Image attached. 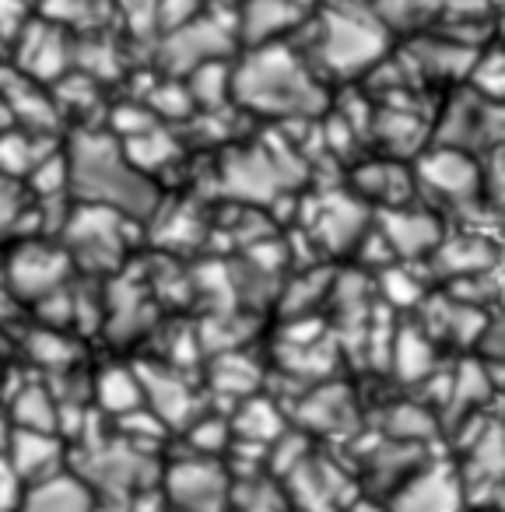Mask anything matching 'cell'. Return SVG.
Wrapping results in <instances>:
<instances>
[{"label": "cell", "instance_id": "1", "mask_svg": "<svg viewBox=\"0 0 505 512\" xmlns=\"http://www.w3.org/2000/svg\"><path fill=\"white\" fill-rule=\"evenodd\" d=\"M85 148L74 151V158L67 162L71 169V183L88 204H102L113 207L120 214H148L155 207V193H151L148 179L113 151L109 141H81Z\"/></svg>", "mask_w": 505, "mask_h": 512}, {"label": "cell", "instance_id": "2", "mask_svg": "<svg viewBox=\"0 0 505 512\" xmlns=\"http://www.w3.org/2000/svg\"><path fill=\"white\" fill-rule=\"evenodd\" d=\"M78 470L74 474L85 477L92 491H102L106 498H127L148 491L158 481V463L151 449L134 446L130 439H99L92 446H81L74 456Z\"/></svg>", "mask_w": 505, "mask_h": 512}, {"label": "cell", "instance_id": "3", "mask_svg": "<svg viewBox=\"0 0 505 512\" xmlns=\"http://www.w3.org/2000/svg\"><path fill=\"white\" fill-rule=\"evenodd\" d=\"M295 60L285 50H264L235 74V95H242L249 106L271 109V113H292V109L316 106L313 81Z\"/></svg>", "mask_w": 505, "mask_h": 512}, {"label": "cell", "instance_id": "4", "mask_svg": "<svg viewBox=\"0 0 505 512\" xmlns=\"http://www.w3.org/2000/svg\"><path fill=\"white\" fill-rule=\"evenodd\" d=\"M165 498L176 512H228L232 481L211 460H179L165 474Z\"/></svg>", "mask_w": 505, "mask_h": 512}, {"label": "cell", "instance_id": "5", "mask_svg": "<svg viewBox=\"0 0 505 512\" xmlns=\"http://www.w3.org/2000/svg\"><path fill=\"white\" fill-rule=\"evenodd\" d=\"M285 477L288 495L302 512H341L355 502L351 477L327 456H302Z\"/></svg>", "mask_w": 505, "mask_h": 512}, {"label": "cell", "instance_id": "6", "mask_svg": "<svg viewBox=\"0 0 505 512\" xmlns=\"http://www.w3.org/2000/svg\"><path fill=\"white\" fill-rule=\"evenodd\" d=\"M67 246L78 256L88 271H109L120 264L123 253V232H120V211L102 204L81 207L74 218H67Z\"/></svg>", "mask_w": 505, "mask_h": 512}, {"label": "cell", "instance_id": "7", "mask_svg": "<svg viewBox=\"0 0 505 512\" xmlns=\"http://www.w3.org/2000/svg\"><path fill=\"white\" fill-rule=\"evenodd\" d=\"M4 274H8V285L18 299L36 302L43 295L57 292V288H64L67 274H71V253L46 246V242H22L11 253Z\"/></svg>", "mask_w": 505, "mask_h": 512}, {"label": "cell", "instance_id": "8", "mask_svg": "<svg viewBox=\"0 0 505 512\" xmlns=\"http://www.w3.org/2000/svg\"><path fill=\"white\" fill-rule=\"evenodd\" d=\"M463 509V477L449 463L414 470L404 477L390 502V512H460Z\"/></svg>", "mask_w": 505, "mask_h": 512}, {"label": "cell", "instance_id": "9", "mask_svg": "<svg viewBox=\"0 0 505 512\" xmlns=\"http://www.w3.org/2000/svg\"><path fill=\"white\" fill-rule=\"evenodd\" d=\"M137 379H141L144 404L165 421V428H190L200 404H197V397H193L190 383H186L176 369L144 362V365H137Z\"/></svg>", "mask_w": 505, "mask_h": 512}, {"label": "cell", "instance_id": "10", "mask_svg": "<svg viewBox=\"0 0 505 512\" xmlns=\"http://www.w3.org/2000/svg\"><path fill=\"white\" fill-rule=\"evenodd\" d=\"M8 460L18 470L22 481H43L57 474L64 463V442L57 432H32V428H15L8 439Z\"/></svg>", "mask_w": 505, "mask_h": 512}, {"label": "cell", "instance_id": "11", "mask_svg": "<svg viewBox=\"0 0 505 512\" xmlns=\"http://www.w3.org/2000/svg\"><path fill=\"white\" fill-rule=\"evenodd\" d=\"M95 509V491L85 484V477L57 474L32 481V488L22 495V512H92Z\"/></svg>", "mask_w": 505, "mask_h": 512}, {"label": "cell", "instance_id": "12", "mask_svg": "<svg viewBox=\"0 0 505 512\" xmlns=\"http://www.w3.org/2000/svg\"><path fill=\"white\" fill-rule=\"evenodd\" d=\"M232 428L239 435V442L246 446H271L278 435H285V414L274 400L267 397H242V407L235 411L232 418Z\"/></svg>", "mask_w": 505, "mask_h": 512}, {"label": "cell", "instance_id": "13", "mask_svg": "<svg viewBox=\"0 0 505 512\" xmlns=\"http://www.w3.org/2000/svg\"><path fill=\"white\" fill-rule=\"evenodd\" d=\"M470 446V460H467V481L470 484H495L505 481V425L488 421L481 425L477 439L467 442Z\"/></svg>", "mask_w": 505, "mask_h": 512}, {"label": "cell", "instance_id": "14", "mask_svg": "<svg viewBox=\"0 0 505 512\" xmlns=\"http://www.w3.org/2000/svg\"><path fill=\"white\" fill-rule=\"evenodd\" d=\"M351 393L344 386H320L309 397L299 400L295 414L306 428H316V432H337V428L351 425Z\"/></svg>", "mask_w": 505, "mask_h": 512}, {"label": "cell", "instance_id": "15", "mask_svg": "<svg viewBox=\"0 0 505 512\" xmlns=\"http://www.w3.org/2000/svg\"><path fill=\"white\" fill-rule=\"evenodd\" d=\"M92 393H95V404L106 414H113V418H120V414L144 404L137 369H127V365H109V369H102L92 383Z\"/></svg>", "mask_w": 505, "mask_h": 512}, {"label": "cell", "instance_id": "16", "mask_svg": "<svg viewBox=\"0 0 505 512\" xmlns=\"http://www.w3.org/2000/svg\"><path fill=\"white\" fill-rule=\"evenodd\" d=\"M11 421L15 428H32V432H57V397L43 383H22L11 397Z\"/></svg>", "mask_w": 505, "mask_h": 512}, {"label": "cell", "instance_id": "17", "mask_svg": "<svg viewBox=\"0 0 505 512\" xmlns=\"http://www.w3.org/2000/svg\"><path fill=\"white\" fill-rule=\"evenodd\" d=\"M207 379H211V390L221 393V397H249L260 383V365L253 358L239 355V351H221L218 358L207 369Z\"/></svg>", "mask_w": 505, "mask_h": 512}, {"label": "cell", "instance_id": "18", "mask_svg": "<svg viewBox=\"0 0 505 512\" xmlns=\"http://www.w3.org/2000/svg\"><path fill=\"white\" fill-rule=\"evenodd\" d=\"M390 358H393L397 376L407 379V383H418V379L432 376V369H435V348L421 330H400V334L393 337Z\"/></svg>", "mask_w": 505, "mask_h": 512}, {"label": "cell", "instance_id": "19", "mask_svg": "<svg viewBox=\"0 0 505 512\" xmlns=\"http://www.w3.org/2000/svg\"><path fill=\"white\" fill-rule=\"evenodd\" d=\"M386 242L400 256H421L428 249H435L439 225L432 218H421V214H390L386 218Z\"/></svg>", "mask_w": 505, "mask_h": 512}, {"label": "cell", "instance_id": "20", "mask_svg": "<svg viewBox=\"0 0 505 512\" xmlns=\"http://www.w3.org/2000/svg\"><path fill=\"white\" fill-rule=\"evenodd\" d=\"M25 351L29 358L46 372H64L74 369V362L81 358L78 344L71 341L67 334H60V327H43V330H32L25 337Z\"/></svg>", "mask_w": 505, "mask_h": 512}, {"label": "cell", "instance_id": "21", "mask_svg": "<svg viewBox=\"0 0 505 512\" xmlns=\"http://www.w3.org/2000/svg\"><path fill=\"white\" fill-rule=\"evenodd\" d=\"M421 463V442H400L390 439L372 456V481L376 484H397L411 477Z\"/></svg>", "mask_w": 505, "mask_h": 512}, {"label": "cell", "instance_id": "22", "mask_svg": "<svg viewBox=\"0 0 505 512\" xmlns=\"http://www.w3.org/2000/svg\"><path fill=\"white\" fill-rule=\"evenodd\" d=\"M488 397H491V372L481 362H463L456 369L453 383H449V397H446L449 418H460V414H467L470 404H481Z\"/></svg>", "mask_w": 505, "mask_h": 512}, {"label": "cell", "instance_id": "23", "mask_svg": "<svg viewBox=\"0 0 505 512\" xmlns=\"http://www.w3.org/2000/svg\"><path fill=\"white\" fill-rule=\"evenodd\" d=\"M232 505L239 512H288V495L267 477H242L232 488Z\"/></svg>", "mask_w": 505, "mask_h": 512}, {"label": "cell", "instance_id": "24", "mask_svg": "<svg viewBox=\"0 0 505 512\" xmlns=\"http://www.w3.org/2000/svg\"><path fill=\"white\" fill-rule=\"evenodd\" d=\"M386 435L400 442H428L435 435V418L418 404H397L386 411Z\"/></svg>", "mask_w": 505, "mask_h": 512}, {"label": "cell", "instance_id": "25", "mask_svg": "<svg viewBox=\"0 0 505 512\" xmlns=\"http://www.w3.org/2000/svg\"><path fill=\"white\" fill-rule=\"evenodd\" d=\"M491 260H495L491 249L481 246L477 239H456L439 253V267L446 274H474L481 267H488Z\"/></svg>", "mask_w": 505, "mask_h": 512}, {"label": "cell", "instance_id": "26", "mask_svg": "<svg viewBox=\"0 0 505 512\" xmlns=\"http://www.w3.org/2000/svg\"><path fill=\"white\" fill-rule=\"evenodd\" d=\"M435 320H439V327H432L435 334L449 337V341H456V344H467L484 334V316L467 306H439Z\"/></svg>", "mask_w": 505, "mask_h": 512}, {"label": "cell", "instance_id": "27", "mask_svg": "<svg viewBox=\"0 0 505 512\" xmlns=\"http://www.w3.org/2000/svg\"><path fill=\"white\" fill-rule=\"evenodd\" d=\"M120 435H123V439L134 442V446L151 449L165 435V421L158 418V414L151 411V407L144 411V404H141V407H134V411L120 414Z\"/></svg>", "mask_w": 505, "mask_h": 512}, {"label": "cell", "instance_id": "28", "mask_svg": "<svg viewBox=\"0 0 505 512\" xmlns=\"http://www.w3.org/2000/svg\"><path fill=\"white\" fill-rule=\"evenodd\" d=\"M25 207H29V200H25L22 186L15 183V176L4 172V176H0V239L22 225Z\"/></svg>", "mask_w": 505, "mask_h": 512}, {"label": "cell", "instance_id": "29", "mask_svg": "<svg viewBox=\"0 0 505 512\" xmlns=\"http://www.w3.org/2000/svg\"><path fill=\"white\" fill-rule=\"evenodd\" d=\"M232 432H228V421L225 418H193L190 421V446L197 453L211 456V453H221L228 446Z\"/></svg>", "mask_w": 505, "mask_h": 512}, {"label": "cell", "instance_id": "30", "mask_svg": "<svg viewBox=\"0 0 505 512\" xmlns=\"http://www.w3.org/2000/svg\"><path fill=\"white\" fill-rule=\"evenodd\" d=\"M425 176L432 179L439 190H449V193H463L474 183V169H470L463 158H439V162L428 165Z\"/></svg>", "mask_w": 505, "mask_h": 512}, {"label": "cell", "instance_id": "31", "mask_svg": "<svg viewBox=\"0 0 505 512\" xmlns=\"http://www.w3.org/2000/svg\"><path fill=\"white\" fill-rule=\"evenodd\" d=\"M271 446H274L271 449V467H274V474H281V477H285L288 470L302 460V456H309V442L302 439V435H278Z\"/></svg>", "mask_w": 505, "mask_h": 512}, {"label": "cell", "instance_id": "32", "mask_svg": "<svg viewBox=\"0 0 505 512\" xmlns=\"http://www.w3.org/2000/svg\"><path fill=\"white\" fill-rule=\"evenodd\" d=\"M22 509V477L11 467L8 456H0V512Z\"/></svg>", "mask_w": 505, "mask_h": 512}, {"label": "cell", "instance_id": "33", "mask_svg": "<svg viewBox=\"0 0 505 512\" xmlns=\"http://www.w3.org/2000/svg\"><path fill=\"white\" fill-rule=\"evenodd\" d=\"M383 288H386V299H390L393 306H414V302H418V292H421L411 278H404V274H397V271L386 274Z\"/></svg>", "mask_w": 505, "mask_h": 512}, {"label": "cell", "instance_id": "34", "mask_svg": "<svg viewBox=\"0 0 505 512\" xmlns=\"http://www.w3.org/2000/svg\"><path fill=\"white\" fill-rule=\"evenodd\" d=\"M484 351H488L491 362L505 365V320L498 323H484Z\"/></svg>", "mask_w": 505, "mask_h": 512}, {"label": "cell", "instance_id": "35", "mask_svg": "<svg viewBox=\"0 0 505 512\" xmlns=\"http://www.w3.org/2000/svg\"><path fill=\"white\" fill-rule=\"evenodd\" d=\"M15 299H18V295L11 292L8 274H0V323L8 320V316H15Z\"/></svg>", "mask_w": 505, "mask_h": 512}, {"label": "cell", "instance_id": "36", "mask_svg": "<svg viewBox=\"0 0 505 512\" xmlns=\"http://www.w3.org/2000/svg\"><path fill=\"white\" fill-rule=\"evenodd\" d=\"M92 512H130V502H120V498H109V502L95 505Z\"/></svg>", "mask_w": 505, "mask_h": 512}, {"label": "cell", "instance_id": "37", "mask_svg": "<svg viewBox=\"0 0 505 512\" xmlns=\"http://www.w3.org/2000/svg\"><path fill=\"white\" fill-rule=\"evenodd\" d=\"M348 512H379V509H376L372 502H351V505H348Z\"/></svg>", "mask_w": 505, "mask_h": 512}, {"label": "cell", "instance_id": "38", "mask_svg": "<svg viewBox=\"0 0 505 512\" xmlns=\"http://www.w3.org/2000/svg\"><path fill=\"white\" fill-rule=\"evenodd\" d=\"M8 439H11V432H8V425H4V418H0V449L8 446Z\"/></svg>", "mask_w": 505, "mask_h": 512}, {"label": "cell", "instance_id": "39", "mask_svg": "<svg viewBox=\"0 0 505 512\" xmlns=\"http://www.w3.org/2000/svg\"><path fill=\"white\" fill-rule=\"evenodd\" d=\"M8 351H11V344H8V337L0 334V362H4V358H8Z\"/></svg>", "mask_w": 505, "mask_h": 512}]
</instances>
